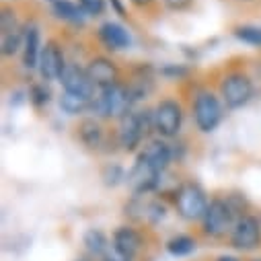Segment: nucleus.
<instances>
[{"instance_id":"nucleus-1","label":"nucleus","mask_w":261,"mask_h":261,"mask_svg":"<svg viewBox=\"0 0 261 261\" xmlns=\"http://www.w3.org/2000/svg\"><path fill=\"white\" fill-rule=\"evenodd\" d=\"M154 129V113L150 109L144 111H129L119 119L117 127V142L125 152H134L142 144L144 138Z\"/></svg>"},{"instance_id":"nucleus-2","label":"nucleus","mask_w":261,"mask_h":261,"mask_svg":"<svg viewBox=\"0 0 261 261\" xmlns=\"http://www.w3.org/2000/svg\"><path fill=\"white\" fill-rule=\"evenodd\" d=\"M132 105L134 103L129 99L127 87L121 83H115L111 87L97 89L91 111L103 119H121L125 113L132 111Z\"/></svg>"},{"instance_id":"nucleus-3","label":"nucleus","mask_w":261,"mask_h":261,"mask_svg":"<svg viewBox=\"0 0 261 261\" xmlns=\"http://www.w3.org/2000/svg\"><path fill=\"white\" fill-rule=\"evenodd\" d=\"M237 220H239V214L230 206L228 198L226 200L224 198H214L208 204V210H206V214L202 218V226H204V232L208 237L220 239V237H224L226 232L232 230Z\"/></svg>"},{"instance_id":"nucleus-4","label":"nucleus","mask_w":261,"mask_h":261,"mask_svg":"<svg viewBox=\"0 0 261 261\" xmlns=\"http://www.w3.org/2000/svg\"><path fill=\"white\" fill-rule=\"evenodd\" d=\"M224 109L212 91H200L193 99V121L202 134H210L220 125Z\"/></svg>"},{"instance_id":"nucleus-5","label":"nucleus","mask_w":261,"mask_h":261,"mask_svg":"<svg viewBox=\"0 0 261 261\" xmlns=\"http://www.w3.org/2000/svg\"><path fill=\"white\" fill-rule=\"evenodd\" d=\"M208 204L210 202L206 198V191L198 183H183L177 189L175 208L183 220H189V222L202 220L208 210Z\"/></svg>"},{"instance_id":"nucleus-6","label":"nucleus","mask_w":261,"mask_h":261,"mask_svg":"<svg viewBox=\"0 0 261 261\" xmlns=\"http://www.w3.org/2000/svg\"><path fill=\"white\" fill-rule=\"evenodd\" d=\"M220 97L228 109L245 107L253 97V83L245 72H228L220 83Z\"/></svg>"},{"instance_id":"nucleus-7","label":"nucleus","mask_w":261,"mask_h":261,"mask_svg":"<svg viewBox=\"0 0 261 261\" xmlns=\"http://www.w3.org/2000/svg\"><path fill=\"white\" fill-rule=\"evenodd\" d=\"M154 113V132L161 138H175L183 123V109L175 99H163L152 109Z\"/></svg>"},{"instance_id":"nucleus-8","label":"nucleus","mask_w":261,"mask_h":261,"mask_svg":"<svg viewBox=\"0 0 261 261\" xmlns=\"http://www.w3.org/2000/svg\"><path fill=\"white\" fill-rule=\"evenodd\" d=\"M161 175L163 173L156 167H152L148 161L138 156L134 167L127 171V185L132 187L134 195H146L161 185Z\"/></svg>"},{"instance_id":"nucleus-9","label":"nucleus","mask_w":261,"mask_h":261,"mask_svg":"<svg viewBox=\"0 0 261 261\" xmlns=\"http://www.w3.org/2000/svg\"><path fill=\"white\" fill-rule=\"evenodd\" d=\"M66 60H64V49L56 39L45 41V45L41 47V56H39V74L45 83L49 81H60L64 70H66Z\"/></svg>"},{"instance_id":"nucleus-10","label":"nucleus","mask_w":261,"mask_h":261,"mask_svg":"<svg viewBox=\"0 0 261 261\" xmlns=\"http://www.w3.org/2000/svg\"><path fill=\"white\" fill-rule=\"evenodd\" d=\"M230 245L239 251H253L261 245V224L255 216H241L230 230Z\"/></svg>"},{"instance_id":"nucleus-11","label":"nucleus","mask_w":261,"mask_h":261,"mask_svg":"<svg viewBox=\"0 0 261 261\" xmlns=\"http://www.w3.org/2000/svg\"><path fill=\"white\" fill-rule=\"evenodd\" d=\"M64 91H68V93H74V95H83V97H95L97 93V87L95 83L91 81L87 68H81L76 66V64H68L66 70H64L62 79H60Z\"/></svg>"},{"instance_id":"nucleus-12","label":"nucleus","mask_w":261,"mask_h":261,"mask_svg":"<svg viewBox=\"0 0 261 261\" xmlns=\"http://www.w3.org/2000/svg\"><path fill=\"white\" fill-rule=\"evenodd\" d=\"M87 72L97 89H105V87L119 83V70L115 66V62L105 56H95L93 60H89Z\"/></svg>"},{"instance_id":"nucleus-13","label":"nucleus","mask_w":261,"mask_h":261,"mask_svg":"<svg viewBox=\"0 0 261 261\" xmlns=\"http://www.w3.org/2000/svg\"><path fill=\"white\" fill-rule=\"evenodd\" d=\"M113 249H117L119 253L127 255V257H136L142 247H144V239L140 234V230H136L134 226H119L113 232V241H111Z\"/></svg>"},{"instance_id":"nucleus-14","label":"nucleus","mask_w":261,"mask_h":261,"mask_svg":"<svg viewBox=\"0 0 261 261\" xmlns=\"http://www.w3.org/2000/svg\"><path fill=\"white\" fill-rule=\"evenodd\" d=\"M99 39L111 51L125 49V47H129V43H132V37H129V33L125 31V27H121L115 21H107L99 27Z\"/></svg>"},{"instance_id":"nucleus-15","label":"nucleus","mask_w":261,"mask_h":261,"mask_svg":"<svg viewBox=\"0 0 261 261\" xmlns=\"http://www.w3.org/2000/svg\"><path fill=\"white\" fill-rule=\"evenodd\" d=\"M138 156H142L144 161H148L152 167H156V169L163 173V171H167L169 163L173 161V150H171V146H169L165 140L156 138V140H150V142L140 150Z\"/></svg>"},{"instance_id":"nucleus-16","label":"nucleus","mask_w":261,"mask_h":261,"mask_svg":"<svg viewBox=\"0 0 261 261\" xmlns=\"http://www.w3.org/2000/svg\"><path fill=\"white\" fill-rule=\"evenodd\" d=\"M41 41H39V29L37 25L25 27V41H23V66L27 70H33L39 66V56H41Z\"/></svg>"},{"instance_id":"nucleus-17","label":"nucleus","mask_w":261,"mask_h":261,"mask_svg":"<svg viewBox=\"0 0 261 261\" xmlns=\"http://www.w3.org/2000/svg\"><path fill=\"white\" fill-rule=\"evenodd\" d=\"M76 129H79V140L87 148H91V150H99L101 148V144H103V127H101V123L97 119L87 117V119H83L79 123Z\"/></svg>"},{"instance_id":"nucleus-18","label":"nucleus","mask_w":261,"mask_h":261,"mask_svg":"<svg viewBox=\"0 0 261 261\" xmlns=\"http://www.w3.org/2000/svg\"><path fill=\"white\" fill-rule=\"evenodd\" d=\"M51 5V11L58 19L66 21V23H72V25H85V19L87 15L83 13V9L70 0H49Z\"/></svg>"},{"instance_id":"nucleus-19","label":"nucleus","mask_w":261,"mask_h":261,"mask_svg":"<svg viewBox=\"0 0 261 261\" xmlns=\"http://www.w3.org/2000/svg\"><path fill=\"white\" fill-rule=\"evenodd\" d=\"M83 245H85V249H87V253H89V257H103L107 251H109V241H107V237H105V232L103 230H99V228H89L87 232H85V237H83Z\"/></svg>"},{"instance_id":"nucleus-20","label":"nucleus","mask_w":261,"mask_h":261,"mask_svg":"<svg viewBox=\"0 0 261 261\" xmlns=\"http://www.w3.org/2000/svg\"><path fill=\"white\" fill-rule=\"evenodd\" d=\"M60 107L62 111H66L68 115H81L85 111H91L93 107V99L91 97H83V95H74L64 91L60 97Z\"/></svg>"},{"instance_id":"nucleus-21","label":"nucleus","mask_w":261,"mask_h":261,"mask_svg":"<svg viewBox=\"0 0 261 261\" xmlns=\"http://www.w3.org/2000/svg\"><path fill=\"white\" fill-rule=\"evenodd\" d=\"M23 41H25V27L0 35V45H3V56L11 58L15 56L19 49H23Z\"/></svg>"},{"instance_id":"nucleus-22","label":"nucleus","mask_w":261,"mask_h":261,"mask_svg":"<svg viewBox=\"0 0 261 261\" xmlns=\"http://www.w3.org/2000/svg\"><path fill=\"white\" fill-rule=\"evenodd\" d=\"M167 251L173 257H185L195 251V239H191L189 234H177L167 241Z\"/></svg>"},{"instance_id":"nucleus-23","label":"nucleus","mask_w":261,"mask_h":261,"mask_svg":"<svg viewBox=\"0 0 261 261\" xmlns=\"http://www.w3.org/2000/svg\"><path fill=\"white\" fill-rule=\"evenodd\" d=\"M234 35L249 43V45H255V47H261V29L259 27H251V25H243V27H237L234 29Z\"/></svg>"},{"instance_id":"nucleus-24","label":"nucleus","mask_w":261,"mask_h":261,"mask_svg":"<svg viewBox=\"0 0 261 261\" xmlns=\"http://www.w3.org/2000/svg\"><path fill=\"white\" fill-rule=\"evenodd\" d=\"M21 29L19 21H17V13L9 7L3 9V15H0V35H5V33H11V31H17Z\"/></svg>"},{"instance_id":"nucleus-25","label":"nucleus","mask_w":261,"mask_h":261,"mask_svg":"<svg viewBox=\"0 0 261 261\" xmlns=\"http://www.w3.org/2000/svg\"><path fill=\"white\" fill-rule=\"evenodd\" d=\"M123 179H127V175H125V171H123L119 165H107V167L103 169V181H105V185L115 187V185H119Z\"/></svg>"},{"instance_id":"nucleus-26","label":"nucleus","mask_w":261,"mask_h":261,"mask_svg":"<svg viewBox=\"0 0 261 261\" xmlns=\"http://www.w3.org/2000/svg\"><path fill=\"white\" fill-rule=\"evenodd\" d=\"M49 97H51V93H49V89L45 85H33L31 91H29V99H31V103L35 107L47 105L49 103Z\"/></svg>"},{"instance_id":"nucleus-27","label":"nucleus","mask_w":261,"mask_h":261,"mask_svg":"<svg viewBox=\"0 0 261 261\" xmlns=\"http://www.w3.org/2000/svg\"><path fill=\"white\" fill-rule=\"evenodd\" d=\"M79 7L87 17H101L105 13V0H79Z\"/></svg>"},{"instance_id":"nucleus-28","label":"nucleus","mask_w":261,"mask_h":261,"mask_svg":"<svg viewBox=\"0 0 261 261\" xmlns=\"http://www.w3.org/2000/svg\"><path fill=\"white\" fill-rule=\"evenodd\" d=\"M165 7L173 13H181V11H187L191 5H193V0H163Z\"/></svg>"},{"instance_id":"nucleus-29","label":"nucleus","mask_w":261,"mask_h":261,"mask_svg":"<svg viewBox=\"0 0 261 261\" xmlns=\"http://www.w3.org/2000/svg\"><path fill=\"white\" fill-rule=\"evenodd\" d=\"M101 261H134L132 257H127V255H123V253H119L117 249H113V245L109 247V251L101 257Z\"/></svg>"},{"instance_id":"nucleus-30","label":"nucleus","mask_w":261,"mask_h":261,"mask_svg":"<svg viewBox=\"0 0 261 261\" xmlns=\"http://www.w3.org/2000/svg\"><path fill=\"white\" fill-rule=\"evenodd\" d=\"M129 3H132L136 9H148L150 5H154L156 0H129Z\"/></svg>"},{"instance_id":"nucleus-31","label":"nucleus","mask_w":261,"mask_h":261,"mask_svg":"<svg viewBox=\"0 0 261 261\" xmlns=\"http://www.w3.org/2000/svg\"><path fill=\"white\" fill-rule=\"evenodd\" d=\"M111 5L115 7V11H117L121 17H125V11H123V7H121V3H119V0H111Z\"/></svg>"},{"instance_id":"nucleus-32","label":"nucleus","mask_w":261,"mask_h":261,"mask_svg":"<svg viewBox=\"0 0 261 261\" xmlns=\"http://www.w3.org/2000/svg\"><path fill=\"white\" fill-rule=\"evenodd\" d=\"M216 261H239L237 257H230V255H222V257H218Z\"/></svg>"},{"instance_id":"nucleus-33","label":"nucleus","mask_w":261,"mask_h":261,"mask_svg":"<svg viewBox=\"0 0 261 261\" xmlns=\"http://www.w3.org/2000/svg\"><path fill=\"white\" fill-rule=\"evenodd\" d=\"M79 261H91V259H87V257H83V259H79Z\"/></svg>"},{"instance_id":"nucleus-34","label":"nucleus","mask_w":261,"mask_h":261,"mask_svg":"<svg viewBox=\"0 0 261 261\" xmlns=\"http://www.w3.org/2000/svg\"><path fill=\"white\" fill-rule=\"evenodd\" d=\"M241 3H251V0H241Z\"/></svg>"},{"instance_id":"nucleus-35","label":"nucleus","mask_w":261,"mask_h":261,"mask_svg":"<svg viewBox=\"0 0 261 261\" xmlns=\"http://www.w3.org/2000/svg\"><path fill=\"white\" fill-rule=\"evenodd\" d=\"M255 261H261V259H255Z\"/></svg>"}]
</instances>
